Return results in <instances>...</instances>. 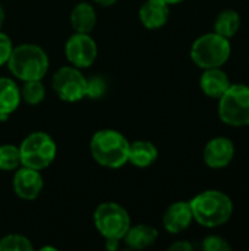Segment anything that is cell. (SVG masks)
Listing matches in <instances>:
<instances>
[{
  "instance_id": "cell-26",
  "label": "cell",
  "mask_w": 249,
  "mask_h": 251,
  "mask_svg": "<svg viewBox=\"0 0 249 251\" xmlns=\"http://www.w3.org/2000/svg\"><path fill=\"white\" fill-rule=\"evenodd\" d=\"M192 244L188 241H176L169 247V251H192Z\"/></svg>"
},
{
  "instance_id": "cell-27",
  "label": "cell",
  "mask_w": 249,
  "mask_h": 251,
  "mask_svg": "<svg viewBox=\"0 0 249 251\" xmlns=\"http://www.w3.org/2000/svg\"><path fill=\"white\" fill-rule=\"evenodd\" d=\"M119 246V240H113V238H107L106 240V249L107 250H116Z\"/></svg>"
},
{
  "instance_id": "cell-21",
  "label": "cell",
  "mask_w": 249,
  "mask_h": 251,
  "mask_svg": "<svg viewBox=\"0 0 249 251\" xmlns=\"http://www.w3.org/2000/svg\"><path fill=\"white\" fill-rule=\"evenodd\" d=\"M19 166H22L19 147H15L12 144L0 146V171L10 172L16 171Z\"/></svg>"
},
{
  "instance_id": "cell-30",
  "label": "cell",
  "mask_w": 249,
  "mask_h": 251,
  "mask_svg": "<svg viewBox=\"0 0 249 251\" xmlns=\"http://www.w3.org/2000/svg\"><path fill=\"white\" fill-rule=\"evenodd\" d=\"M167 4H178V3H181V1H183V0H164Z\"/></svg>"
},
{
  "instance_id": "cell-6",
  "label": "cell",
  "mask_w": 249,
  "mask_h": 251,
  "mask_svg": "<svg viewBox=\"0 0 249 251\" xmlns=\"http://www.w3.org/2000/svg\"><path fill=\"white\" fill-rule=\"evenodd\" d=\"M56 151V143L48 134L43 131L31 132L19 146L21 165L41 171L53 163Z\"/></svg>"
},
{
  "instance_id": "cell-16",
  "label": "cell",
  "mask_w": 249,
  "mask_h": 251,
  "mask_svg": "<svg viewBox=\"0 0 249 251\" xmlns=\"http://www.w3.org/2000/svg\"><path fill=\"white\" fill-rule=\"evenodd\" d=\"M158 157V150L151 141L138 140L129 144V156L128 162H131L136 168H148Z\"/></svg>"
},
{
  "instance_id": "cell-3",
  "label": "cell",
  "mask_w": 249,
  "mask_h": 251,
  "mask_svg": "<svg viewBox=\"0 0 249 251\" xmlns=\"http://www.w3.org/2000/svg\"><path fill=\"white\" fill-rule=\"evenodd\" d=\"M7 66L21 81L43 79L48 69V56L37 44H21L12 50Z\"/></svg>"
},
{
  "instance_id": "cell-13",
  "label": "cell",
  "mask_w": 249,
  "mask_h": 251,
  "mask_svg": "<svg viewBox=\"0 0 249 251\" xmlns=\"http://www.w3.org/2000/svg\"><path fill=\"white\" fill-rule=\"evenodd\" d=\"M170 15L169 4L164 0H147L139 7V21L148 29L161 28Z\"/></svg>"
},
{
  "instance_id": "cell-11",
  "label": "cell",
  "mask_w": 249,
  "mask_h": 251,
  "mask_svg": "<svg viewBox=\"0 0 249 251\" xmlns=\"http://www.w3.org/2000/svg\"><path fill=\"white\" fill-rule=\"evenodd\" d=\"M13 190L19 199H37L43 190V176L40 175V171L26 166L18 168L13 176Z\"/></svg>"
},
{
  "instance_id": "cell-18",
  "label": "cell",
  "mask_w": 249,
  "mask_h": 251,
  "mask_svg": "<svg viewBox=\"0 0 249 251\" xmlns=\"http://www.w3.org/2000/svg\"><path fill=\"white\" fill-rule=\"evenodd\" d=\"M21 101V90L10 78H0V115L13 113Z\"/></svg>"
},
{
  "instance_id": "cell-23",
  "label": "cell",
  "mask_w": 249,
  "mask_h": 251,
  "mask_svg": "<svg viewBox=\"0 0 249 251\" xmlns=\"http://www.w3.org/2000/svg\"><path fill=\"white\" fill-rule=\"evenodd\" d=\"M106 82L100 76H94L91 79H87V90H85V97L90 99H100L106 93Z\"/></svg>"
},
{
  "instance_id": "cell-14",
  "label": "cell",
  "mask_w": 249,
  "mask_h": 251,
  "mask_svg": "<svg viewBox=\"0 0 249 251\" xmlns=\"http://www.w3.org/2000/svg\"><path fill=\"white\" fill-rule=\"evenodd\" d=\"M200 85L205 96L220 99L230 87V79L222 68H210L204 69V74L200 79Z\"/></svg>"
},
{
  "instance_id": "cell-15",
  "label": "cell",
  "mask_w": 249,
  "mask_h": 251,
  "mask_svg": "<svg viewBox=\"0 0 249 251\" xmlns=\"http://www.w3.org/2000/svg\"><path fill=\"white\" fill-rule=\"evenodd\" d=\"M157 237H158V232L156 228L150 225H135V226H129V229L126 231L122 240L129 249L144 250L153 246L157 241Z\"/></svg>"
},
{
  "instance_id": "cell-4",
  "label": "cell",
  "mask_w": 249,
  "mask_h": 251,
  "mask_svg": "<svg viewBox=\"0 0 249 251\" xmlns=\"http://www.w3.org/2000/svg\"><path fill=\"white\" fill-rule=\"evenodd\" d=\"M230 41L217 32L198 37L191 47V59L201 69L222 68L230 57Z\"/></svg>"
},
{
  "instance_id": "cell-2",
  "label": "cell",
  "mask_w": 249,
  "mask_h": 251,
  "mask_svg": "<svg viewBox=\"0 0 249 251\" xmlns=\"http://www.w3.org/2000/svg\"><path fill=\"white\" fill-rule=\"evenodd\" d=\"M90 150L97 163L110 169H119L128 163L129 143L114 129L97 131L90 143Z\"/></svg>"
},
{
  "instance_id": "cell-9",
  "label": "cell",
  "mask_w": 249,
  "mask_h": 251,
  "mask_svg": "<svg viewBox=\"0 0 249 251\" xmlns=\"http://www.w3.org/2000/svg\"><path fill=\"white\" fill-rule=\"evenodd\" d=\"M65 53L75 68H88L97 59V44L90 34L75 32L68 38Z\"/></svg>"
},
{
  "instance_id": "cell-5",
  "label": "cell",
  "mask_w": 249,
  "mask_h": 251,
  "mask_svg": "<svg viewBox=\"0 0 249 251\" xmlns=\"http://www.w3.org/2000/svg\"><path fill=\"white\" fill-rule=\"evenodd\" d=\"M219 118L223 124L235 128L249 125V87L230 84L219 99Z\"/></svg>"
},
{
  "instance_id": "cell-24",
  "label": "cell",
  "mask_w": 249,
  "mask_h": 251,
  "mask_svg": "<svg viewBox=\"0 0 249 251\" xmlns=\"http://www.w3.org/2000/svg\"><path fill=\"white\" fill-rule=\"evenodd\" d=\"M203 250L204 251H230L232 246L219 235H208L203 240Z\"/></svg>"
},
{
  "instance_id": "cell-20",
  "label": "cell",
  "mask_w": 249,
  "mask_h": 251,
  "mask_svg": "<svg viewBox=\"0 0 249 251\" xmlns=\"http://www.w3.org/2000/svg\"><path fill=\"white\" fill-rule=\"evenodd\" d=\"M45 97V88L41 79L23 81V87L21 88V99H23L28 104L35 106L40 104Z\"/></svg>"
},
{
  "instance_id": "cell-25",
  "label": "cell",
  "mask_w": 249,
  "mask_h": 251,
  "mask_svg": "<svg viewBox=\"0 0 249 251\" xmlns=\"http://www.w3.org/2000/svg\"><path fill=\"white\" fill-rule=\"evenodd\" d=\"M12 50H13L12 40L4 32L0 31V66H3L4 63H7Z\"/></svg>"
},
{
  "instance_id": "cell-10",
  "label": "cell",
  "mask_w": 249,
  "mask_h": 251,
  "mask_svg": "<svg viewBox=\"0 0 249 251\" xmlns=\"http://www.w3.org/2000/svg\"><path fill=\"white\" fill-rule=\"evenodd\" d=\"M204 163L211 169H223L230 165L235 157V146L226 137H216L204 147Z\"/></svg>"
},
{
  "instance_id": "cell-22",
  "label": "cell",
  "mask_w": 249,
  "mask_h": 251,
  "mask_svg": "<svg viewBox=\"0 0 249 251\" xmlns=\"http://www.w3.org/2000/svg\"><path fill=\"white\" fill-rule=\"evenodd\" d=\"M31 241L19 234H9L0 238V251H31Z\"/></svg>"
},
{
  "instance_id": "cell-17",
  "label": "cell",
  "mask_w": 249,
  "mask_h": 251,
  "mask_svg": "<svg viewBox=\"0 0 249 251\" xmlns=\"http://www.w3.org/2000/svg\"><path fill=\"white\" fill-rule=\"evenodd\" d=\"M97 22V13L92 4L78 3L70 12V24L75 32L90 34Z\"/></svg>"
},
{
  "instance_id": "cell-8",
  "label": "cell",
  "mask_w": 249,
  "mask_h": 251,
  "mask_svg": "<svg viewBox=\"0 0 249 251\" xmlns=\"http://www.w3.org/2000/svg\"><path fill=\"white\" fill-rule=\"evenodd\" d=\"M51 87L63 101L75 103L85 97L87 78L78 68L63 66L53 75Z\"/></svg>"
},
{
  "instance_id": "cell-19",
  "label": "cell",
  "mask_w": 249,
  "mask_h": 251,
  "mask_svg": "<svg viewBox=\"0 0 249 251\" xmlns=\"http://www.w3.org/2000/svg\"><path fill=\"white\" fill-rule=\"evenodd\" d=\"M241 28V16L233 9H226L220 12L214 21V32L225 38H232Z\"/></svg>"
},
{
  "instance_id": "cell-28",
  "label": "cell",
  "mask_w": 249,
  "mask_h": 251,
  "mask_svg": "<svg viewBox=\"0 0 249 251\" xmlns=\"http://www.w3.org/2000/svg\"><path fill=\"white\" fill-rule=\"evenodd\" d=\"M97 4H100V6H112V4H114L117 0H94Z\"/></svg>"
},
{
  "instance_id": "cell-12",
  "label": "cell",
  "mask_w": 249,
  "mask_h": 251,
  "mask_svg": "<svg viewBox=\"0 0 249 251\" xmlns=\"http://www.w3.org/2000/svg\"><path fill=\"white\" fill-rule=\"evenodd\" d=\"M194 216L188 201H176L167 207L163 215V226L170 234H181L189 228Z\"/></svg>"
},
{
  "instance_id": "cell-7",
  "label": "cell",
  "mask_w": 249,
  "mask_h": 251,
  "mask_svg": "<svg viewBox=\"0 0 249 251\" xmlns=\"http://www.w3.org/2000/svg\"><path fill=\"white\" fill-rule=\"evenodd\" d=\"M94 224L97 231L107 240H122L131 226L128 212L117 203H101L94 212Z\"/></svg>"
},
{
  "instance_id": "cell-1",
  "label": "cell",
  "mask_w": 249,
  "mask_h": 251,
  "mask_svg": "<svg viewBox=\"0 0 249 251\" xmlns=\"http://www.w3.org/2000/svg\"><path fill=\"white\" fill-rule=\"evenodd\" d=\"M194 221L205 228H217L230 221L233 215L232 199L219 190H207L195 196L191 201Z\"/></svg>"
},
{
  "instance_id": "cell-29",
  "label": "cell",
  "mask_w": 249,
  "mask_h": 251,
  "mask_svg": "<svg viewBox=\"0 0 249 251\" xmlns=\"http://www.w3.org/2000/svg\"><path fill=\"white\" fill-rule=\"evenodd\" d=\"M3 22H4V10H3V7H1V4H0V29H1V26H3Z\"/></svg>"
}]
</instances>
